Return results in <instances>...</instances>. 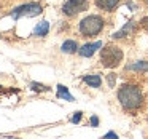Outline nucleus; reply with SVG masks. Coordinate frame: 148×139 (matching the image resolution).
Masks as SVG:
<instances>
[{
    "label": "nucleus",
    "instance_id": "obj_10",
    "mask_svg": "<svg viewBox=\"0 0 148 139\" xmlns=\"http://www.w3.org/2000/svg\"><path fill=\"white\" fill-rule=\"evenodd\" d=\"M126 71L145 74V72H148V61H135V62H131V64L126 66Z\"/></svg>",
    "mask_w": 148,
    "mask_h": 139
},
{
    "label": "nucleus",
    "instance_id": "obj_17",
    "mask_svg": "<svg viewBox=\"0 0 148 139\" xmlns=\"http://www.w3.org/2000/svg\"><path fill=\"white\" fill-rule=\"evenodd\" d=\"M89 125L92 126V128H97V126H99V117H97V115H92V117H91Z\"/></svg>",
    "mask_w": 148,
    "mask_h": 139
},
{
    "label": "nucleus",
    "instance_id": "obj_13",
    "mask_svg": "<svg viewBox=\"0 0 148 139\" xmlns=\"http://www.w3.org/2000/svg\"><path fill=\"white\" fill-rule=\"evenodd\" d=\"M58 98L59 99H64V101H69V102H73L75 98L69 93V88L64 86V85H58Z\"/></svg>",
    "mask_w": 148,
    "mask_h": 139
},
{
    "label": "nucleus",
    "instance_id": "obj_9",
    "mask_svg": "<svg viewBox=\"0 0 148 139\" xmlns=\"http://www.w3.org/2000/svg\"><path fill=\"white\" fill-rule=\"evenodd\" d=\"M83 83H86L88 86L91 88H100V85H102V77H100V74H88V75H83Z\"/></svg>",
    "mask_w": 148,
    "mask_h": 139
},
{
    "label": "nucleus",
    "instance_id": "obj_18",
    "mask_svg": "<svg viewBox=\"0 0 148 139\" xmlns=\"http://www.w3.org/2000/svg\"><path fill=\"white\" fill-rule=\"evenodd\" d=\"M140 26L143 27L145 30H148V16H145V18H142V21H140Z\"/></svg>",
    "mask_w": 148,
    "mask_h": 139
},
{
    "label": "nucleus",
    "instance_id": "obj_6",
    "mask_svg": "<svg viewBox=\"0 0 148 139\" xmlns=\"http://www.w3.org/2000/svg\"><path fill=\"white\" fill-rule=\"evenodd\" d=\"M137 30V23H135L134 19L127 21V23L124 24V26L121 27V29L118 30V32L112 34V39L113 40H121V39H126V37H131L132 34Z\"/></svg>",
    "mask_w": 148,
    "mask_h": 139
},
{
    "label": "nucleus",
    "instance_id": "obj_14",
    "mask_svg": "<svg viewBox=\"0 0 148 139\" xmlns=\"http://www.w3.org/2000/svg\"><path fill=\"white\" fill-rule=\"evenodd\" d=\"M30 88H32V91H37V93H43V91L51 90L49 86H46V85H43V83H38V82H32V83H30Z\"/></svg>",
    "mask_w": 148,
    "mask_h": 139
},
{
    "label": "nucleus",
    "instance_id": "obj_2",
    "mask_svg": "<svg viewBox=\"0 0 148 139\" xmlns=\"http://www.w3.org/2000/svg\"><path fill=\"white\" fill-rule=\"evenodd\" d=\"M124 59L121 46L116 43H105L100 50V64L105 69H116Z\"/></svg>",
    "mask_w": 148,
    "mask_h": 139
},
{
    "label": "nucleus",
    "instance_id": "obj_7",
    "mask_svg": "<svg viewBox=\"0 0 148 139\" xmlns=\"http://www.w3.org/2000/svg\"><path fill=\"white\" fill-rule=\"evenodd\" d=\"M102 42H94V43H84L83 46L78 48V55L81 58H92L94 53L97 51L99 48H102Z\"/></svg>",
    "mask_w": 148,
    "mask_h": 139
},
{
    "label": "nucleus",
    "instance_id": "obj_3",
    "mask_svg": "<svg viewBox=\"0 0 148 139\" xmlns=\"http://www.w3.org/2000/svg\"><path fill=\"white\" fill-rule=\"evenodd\" d=\"M103 27H105V19L100 15H88L78 23V32L84 39H89L99 35Z\"/></svg>",
    "mask_w": 148,
    "mask_h": 139
},
{
    "label": "nucleus",
    "instance_id": "obj_15",
    "mask_svg": "<svg viewBox=\"0 0 148 139\" xmlns=\"http://www.w3.org/2000/svg\"><path fill=\"white\" fill-rule=\"evenodd\" d=\"M81 118H83V112H81V110H78V112H73V115H72L70 122L73 123V125H78V123L81 122Z\"/></svg>",
    "mask_w": 148,
    "mask_h": 139
},
{
    "label": "nucleus",
    "instance_id": "obj_12",
    "mask_svg": "<svg viewBox=\"0 0 148 139\" xmlns=\"http://www.w3.org/2000/svg\"><path fill=\"white\" fill-rule=\"evenodd\" d=\"M78 42L77 40H65L64 43L61 45V51L65 53V55H73V53L78 51Z\"/></svg>",
    "mask_w": 148,
    "mask_h": 139
},
{
    "label": "nucleus",
    "instance_id": "obj_5",
    "mask_svg": "<svg viewBox=\"0 0 148 139\" xmlns=\"http://www.w3.org/2000/svg\"><path fill=\"white\" fill-rule=\"evenodd\" d=\"M88 3L89 0H65V3L62 5V13L67 18H73L81 11H86Z\"/></svg>",
    "mask_w": 148,
    "mask_h": 139
},
{
    "label": "nucleus",
    "instance_id": "obj_11",
    "mask_svg": "<svg viewBox=\"0 0 148 139\" xmlns=\"http://www.w3.org/2000/svg\"><path fill=\"white\" fill-rule=\"evenodd\" d=\"M48 32H49L48 21H40V23L35 26V29H34L32 37H46V35H48Z\"/></svg>",
    "mask_w": 148,
    "mask_h": 139
},
{
    "label": "nucleus",
    "instance_id": "obj_1",
    "mask_svg": "<svg viewBox=\"0 0 148 139\" xmlns=\"http://www.w3.org/2000/svg\"><path fill=\"white\" fill-rule=\"evenodd\" d=\"M119 106L123 107V110L126 112H137L142 106H143V93H142L140 86L134 83H124L118 88L116 93Z\"/></svg>",
    "mask_w": 148,
    "mask_h": 139
},
{
    "label": "nucleus",
    "instance_id": "obj_8",
    "mask_svg": "<svg viewBox=\"0 0 148 139\" xmlns=\"http://www.w3.org/2000/svg\"><path fill=\"white\" fill-rule=\"evenodd\" d=\"M94 3H96V7L99 8V10L112 13V11H115L116 8L119 7L121 0H94Z\"/></svg>",
    "mask_w": 148,
    "mask_h": 139
},
{
    "label": "nucleus",
    "instance_id": "obj_20",
    "mask_svg": "<svg viewBox=\"0 0 148 139\" xmlns=\"http://www.w3.org/2000/svg\"><path fill=\"white\" fill-rule=\"evenodd\" d=\"M145 3H147V5H148V0H145Z\"/></svg>",
    "mask_w": 148,
    "mask_h": 139
},
{
    "label": "nucleus",
    "instance_id": "obj_16",
    "mask_svg": "<svg viewBox=\"0 0 148 139\" xmlns=\"http://www.w3.org/2000/svg\"><path fill=\"white\" fill-rule=\"evenodd\" d=\"M107 82H108V86L110 88H115V82H116V74H108L107 75Z\"/></svg>",
    "mask_w": 148,
    "mask_h": 139
},
{
    "label": "nucleus",
    "instance_id": "obj_19",
    "mask_svg": "<svg viewBox=\"0 0 148 139\" xmlns=\"http://www.w3.org/2000/svg\"><path fill=\"white\" fill-rule=\"evenodd\" d=\"M103 138H115V139H118V134H116L115 131H108L105 136H103Z\"/></svg>",
    "mask_w": 148,
    "mask_h": 139
},
{
    "label": "nucleus",
    "instance_id": "obj_4",
    "mask_svg": "<svg viewBox=\"0 0 148 139\" xmlns=\"http://www.w3.org/2000/svg\"><path fill=\"white\" fill-rule=\"evenodd\" d=\"M43 13V5L37 3V2H29V3L19 5V7L13 8L10 16L13 19H19V18H35Z\"/></svg>",
    "mask_w": 148,
    "mask_h": 139
},
{
    "label": "nucleus",
    "instance_id": "obj_21",
    "mask_svg": "<svg viewBox=\"0 0 148 139\" xmlns=\"http://www.w3.org/2000/svg\"><path fill=\"white\" fill-rule=\"evenodd\" d=\"M0 39H2V34H0Z\"/></svg>",
    "mask_w": 148,
    "mask_h": 139
}]
</instances>
